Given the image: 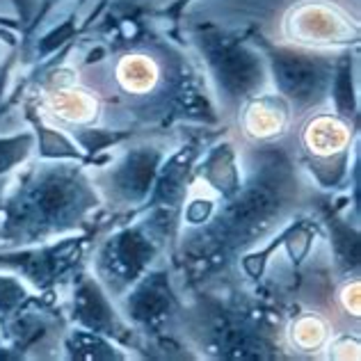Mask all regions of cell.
Masks as SVG:
<instances>
[{
  "label": "cell",
  "instance_id": "obj_17",
  "mask_svg": "<svg viewBox=\"0 0 361 361\" xmlns=\"http://www.w3.org/2000/svg\"><path fill=\"white\" fill-rule=\"evenodd\" d=\"M195 176L204 178L208 188H213L222 197V202H226V199H231L238 192L243 178L231 142H217L211 149H206V154H202L195 167Z\"/></svg>",
  "mask_w": 361,
  "mask_h": 361
},
{
  "label": "cell",
  "instance_id": "obj_23",
  "mask_svg": "<svg viewBox=\"0 0 361 361\" xmlns=\"http://www.w3.org/2000/svg\"><path fill=\"white\" fill-rule=\"evenodd\" d=\"M30 298V293L16 279L14 274H0V322L21 307V304Z\"/></svg>",
  "mask_w": 361,
  "mask_h": 361
},
{
  "label": "cell",
  "instance_id": "obj_5",
  "mask_svg": "<svg viewBox=\"0 0 361 361\" xmlns=\"http://www.w3.org/2000/svg\"><path fill=\"white\" fill-rule=\"evenodd\" d=\"M247 39L263 55L268 71L272 73L274 87L281 99H286L290 112L304 115L329 99L336 55L279 46L254 27H250Z\"/></svg>",
  "mask_w": 361,
  "mask_h": 361
},
{
  "label": "cell",
  "instance_id": "obj_13",
  "mask_svg": "<svg viewBox=\"0 0 361 361\" xmlns=\"http://www.w3.org/2000/svg\"><path fill=\"white\" fill-rule=\"evenodd\" d=\"M69 320L82 329L97 331V334L112 338L123 350H135L137 353L142 336L115 309V304H112L106 288L101 286V281L85 270H80L73 277Z\"/></svg>",
  "mask_w": 361,
  "mask_h": 361
},
{
  "label": "cell",
  "instance_id": "obj_26",
  "mask_svg": "<svg viewBox=\"0 0 361 361\" xmlns=\"http://www.w3.org/2000/svg\"><path fill=\"white\" fill-rule=\"evenodd\" d=\"M62 3H64V0H42V7L37 9L35 16H32V21H30V25H27L25 30H23V35H21V42H18V46H25L27 42H30L32 32L39 30V25L44 23V18L49 16V14L53 12V9L58 7V5H62Z\"/></svg>",
  "mask_w": 361,
  "mask_h": 361
},
{
  "label": "cell",
  "instance_id": "obj_21",
  "mask_svg": "<svg viewBox=\"0 0 361 361\" xmlns=\"http://www.w3.org/2000/svg\"><path fill=\"white\" fill-rule=\"evenodd\" d=\"M69 130H71L73 142L80 147L82 154L92 160L94 167L110 163V156H101L106 149L137 137V130H133V128H101V126H75L73 123Z\"/></svg>",
  "mask_w": 361,
  "mask_h": 361
},
{
  "label": "cell",
  "instance_id": "obj_14",
  "mask_svg": "<svg viewBox=\"0 0 361 361\" xmlns=\"http://www.w3.org/2000/svg\"><path fill=\"white\" fill-rule=\"evenodd\" d=\"M311 206L316 208L320 226H325L329 233L331 254H334V268L338 277H357L359 263H361V235L359 224L350 222L348 217L341 215L345 204H338L334 197L329 195H313Z\"/></svg>",
  "mask_w": 361,
  "mask_h": 361
},
{
  "label": "cell",
  "instance_id": "obj_2",
  "mask_svg": "<svg viewBox=\"0 0 361 361\" xmlns=\"http://www.w3.org/2000/svg\"><path fill=\"white\" fill-rule=\"evenodd\" d=\"M103 199L75 160H37L0 204V250L49 243L94 226Z\"/></svg>",
  "mask_w": 361,
  "mask_h": 361
},
{
  "label": "cell",
  "instance_id": "obj_10",
  "mask_svg": "<svg viewBox=\"0 0 361 361\" xmlns=\"http://www.w3.org/2000/svg\"><path fill=\"white\" fill-rule=\"evenodd\" d=\"M165 156V149L160 145L145 142V145L123 151L112 167L101 165L92 174V180L103 202L123 208L126 211L123 220H133L137 208L147 202Z\"/></svg>",
  "mask_w": 361,
  "mask_h": 361
},
{
  "label": "cell",
  "instance_id": "obj_16",
  "mask_svg": "<svg viewBox=\"0 0 361 361\" xmlns=\"http://www.w3.org/2000/svg\"><path fill=\"white\" fill-rule=\"evenodd\" d=\"M243 115V128L254 142H265L270 145L283 130H286L290 121V106L286 99L270 97V94H259L245 103L240 108Z\"/></svg>",
  "mask_w": 361,
  "mask_h": 361
},
{
  "label": "cell",
  "instance_id": "obj_12",
  "mask_svg": "<svg viewBox=\"0 0 361 361\" xmlns=\"http://www.w3.org/2000/svg\"><path fill=\"white\" fill-rule=\"evenodd\" d=\"M359 130L336 115L311 117L302 133V163L320 188H338L350 176V147Z\"/></svg>",
  "mask_w": 361,
  "mask_h": 361
},
{
  "label": "cell",
  "instance_id": "obj_7",
  "mask_svg": "<svg viewBox=\"0 0 361 361\" xmlns=\"http://www.w3.org/2000/svg\"><path fill=\"white\" fill-rule=\"evenodd\" d=\"M99 233V224L64 235L60 240L0 250V270L21 274L42 293H55L82 270L87 247Z\"/></svg>",
  "mask_w": 361,
  "mask_h": 361
},
{
  "label": "cell",
  "instance_id": "obj_20",
  "mask_svg": "<svg viewBox=\"0 0 361 361\" xmlns=\"http://www.w3.org/2000/svg\"><path fill=\"white\" fill-rule=\"evenodd\" d=\"M64 357L71 361H126L128 355L115 341L97 331L75 327L62 336Z\"/></svg>",
  "mask_w": 361,
  "mask_h": 361
},
{
  "label": "cell",
  "instance_id": "obj_6",
  "mask_svg": "<svg viewBox=\"0 0 361 361\" xmlns=\"http://www.w3.org/2000/svg\"><path fill=\"white\" fill-rule=\"evenodd\" d=\"M169 243L160 235L147 217L126 222L101 240L94 254V274L112 300H119L151 265Z\"/></svg>",
  "mask_w": 361,
  "mask_h": 361
},
{
  "label": "cell",
  "instance_id": "obj_15",
  "mask_svg": "<svg viewBox=\"0 0 361 361\" xmlns=\"http://www.w3.org/2000/svg\"><path fill=\"white\" fill-rule=\"evenodd\" d=\"M286 35L298 37L300 42H341V44H359L350 39V21L341 16L334 7L327 5H304L293 9L286 23Z\"/></svg>",
  "mask_w": 361,
  "mask_h": 361
},
{
  "label": "cell",
  "instance_id": "obj_31",
  "mask_svg": "<svg viewBox=\"0 0 361 361\" xmlns=\"http://www.w3.org/2000/svg\"><path fill=\"white\" fill-rule=\"evenodd\" d=\"M7 185H9L7 174H5V176H0V204H3V199H5V195H7Z\"/></svg>",
  "mask_w": 361,
  "mask_h": 361
},
{
  "label": "cell",
  "instance_id": "obj_19",
  "mask_svg": "<svg viewBox=\"0 0 361 361\" xmlns=\"http://www.w3.org/2000/svg\"><path fill=\"white\" fill-rule=\"evenodd\" d=\"M355 53L353 51H343L336 55V64H334V78L329 85V99L334 103V112L336 117L348 121L350 126L359 130V99H357V90H355Z\"/></svg>",
  "mask_w": 361,
  "mask_h": 361
},
{
  "label": "cell",
  "instance_id": "obj_22",
  "mask_svg": "<svg viewBox=\"0 0 361 361\" xmlns=\"http://www.w3.org/2000/svg\"><path fill=\"white\" fill-rule=\"evenodd\" d=\"M37 147L35 133H16V135L0 137V176L12 172L14 167L23 165Z\"/></svg>",
  "mask_w": 361,
  "mask_h": 361
},
{
  "label": "cell",
  "instance_id": "obj_11",
  "mask_svg": "<svg viewBox=\"0 0 361 361\" xmlns=\"http://www.w3.org/2000/svg\"><path fill=\"white\" fill-rule=\"evenodd\" d=\"M119 309L142 338H154L172 334L174 322L183 313V302L174 288L172 272L149 268L119 298Z\"/></svg>",
  "mask_w": 361,
  "mask_h": 361
},
{
  "label": "cell",
  "instance_id": "obj_30",
  "mask_svg": "<svg viewBox=\"0 0 361 361\" xmlns=\"http://www.w3.org/2000/svg\"><path fill=\"white\" fill-rule=\"evenodd\" d=\"M0 27H9V30H14V32H23L21 21H14V18H7V16H0Z\"/></svg>",
  "mask_w": 361,
  "mask_h": 361
},
{
  "label": "cell",
  "instance_id": "obj_29",
  "mask_svg": "<svg viewBox=\"0 0 361 361\" xmlns=\"http://www.w3.org/2000/svg\"><path fill=\"white\" fill-rule=\"evenodd\" d=\"M12 3H14V7H16L18 21H21L23 30H25V27L30 25L35 12H37V0H12ZM21 35H23V32H21Z\"/></svg>",
  "mask_w": 361,
  "mask_h": 361
},
{
  "label": "cell",
  "instance_id": "obj_25",
  "mask_svg": "<svg viewBox=\"0 0 361 361\" xmlns=\"http://www.w3.org/2000/svg\"><path fill=\"white\" fill-rule=\"evenodd\" d=\"M213 211H215V202H211V199H195L180 213V222H185L188 226H199L213 215Z\"/></svg>",
  "mask_w": 361,
  "mask_h": 361
},
{
  "label": "cell",
  "instance_id": "obj_24",
  "mask_svg": "<svg viewBox=\"0 0 361 361\" xmlns=\"http://www.w3.org/2000/svg\"><path fill=\"white\" fill-rule=\"evenodd\" d=\"M295 331H293V341L304 348V350H313L320 345V341L325 338V327H322V322L318 318L313 316H307L302 318L295 327H293Z\"/></svg>",
  "mask_w": 361,
  "mask_h": 361
},
{
  "label": "cell",
  "instance_id": "obj_3",
  "mask_svg": "<svg viewBox=\"0 0 361 361\" xmlns=\"http://www.w3.org/2000/svg\"><path fill=\"white\" fill-rule=\"evenodd\" d=\"M188 318L197 343L213 359L256 361L283 357L279 311L259 302L220 300L211 293H197Z\"/></svg>",
  "mask_w": 361,
  "mask_h": 361
},
{
  "label": "cell",
  "instance_id": "obj_18",
  "mask_svg": "<svg viewBox=\"0 0 361 361\" xmlns=\"http://www.w3.org/2000/svg\"><path fill=\"white\" fill-rule=\"evenodd\" d=\"M23 115L30 121L35 140H37V154H39L42 160H75V163H82L85 167H94V163L80 151V147L75 142L64 135L62 130H55L46 123L37 110V103L32 99L25 101L23 106Z\"/></svg>",
  "mask_w": 361,
  "mask_h": 361
},
{
  "label": "cell",
  "instance_id": "obj_1",
  "mask_svg": "<svg viewBox=\"0 0 361 361\" xmlns=\"http://www.w3.org/2000/svg\"><path fill=\"white\" fill-rule=\"evenodd\" d=\"M247 167L238 192L204 224L180 235L174 263L192 286L224 274L256 243L286 224L302 204L304 188L286 149L272 142L256 147L247 156Z\"/></svg>",
  "mask_w": 361,
  "mask_h": 361
},
{
  "label": "cell",
  "instance_id": "obj_8",
  "mask_svg": "<svg viewBox=\"0 0 361 361\" xmlns=\"http://www.w3.org/2000/svg\"><path fill=\"white\" fill-rule=\"evenodd\" d=\"M220 135V133H215ZM215 135H197L185 145H180L172 156H165L156 174L154 188L133 217H147L149 224L163 235L167 243L176 240L183 202L188 197V188L195 178V167L206 151V142H213Z\"/></svg>",
  "mask_w": 361,
  "mask_h": 361
},
{
  "label": "cell",
  "instance_id": "obj_9",
  "mask_svg": "<svg viewBox=\"0 0 361 361\" xmlns=\"http://www.w3.org/2000/svg\"><path fill=\"white\" fill-rule=\"evenodd\" d=\"M66 318L62 309H55V293L42 298H27L12 316L0 322V359H46L44 350H51L64 336Z\"/></svg>",
  "mask_w": 361,
  "mask_h": 361
},
{
  "label": "cell",
  "instance_id": "obj_4",
  "mask_svg": "<svg viewBox=\"0 0 361 361\" xmlns=\"http://www.w3.org/2000/svg\"><path fill=\"white\" fill-rule=\"evenodd\" d=\"M250 30L233 32L213 23L190 25V42L202 55L222 108L235 115L268 85V64L247 39Z\"/></svg>",
  "mask_w": 361,
  "mask_h": 361
},
{
  "label": "cell",
  "instance_id": "obj_28",
  "mask_svg": "<svg viewBox=\"0 0 361 361\" xmlns=\"http://www.w3.org/2000/svg\"><path fill=\"white\" fill-rule=\"evenodd\" d=\"M190 3H192V0H172L167 7L156 12V18H160V21H165L169 25H178L180 18H183V14H185V9L190 7Z\"/></svg>",
  "mask_w": 361,
  "mask_h": 361
},
{
  "label": "cell",
  "instance_id": "obj_27",
  "mask_svg": "<svg viewBox=\"0 0 361 361\" xmlns=\"http://www.w3.org/2000/svg\"><path fill=\"white\" fill-rule=\"evenodd\" d=\"M18 60H21V46H14V51L0 62V103L5 101V92H7L9 78H12V69L16 66Z\"/></svg>",
  "mask_w": 361,
  "mask_h": 361
}]
</instances>
